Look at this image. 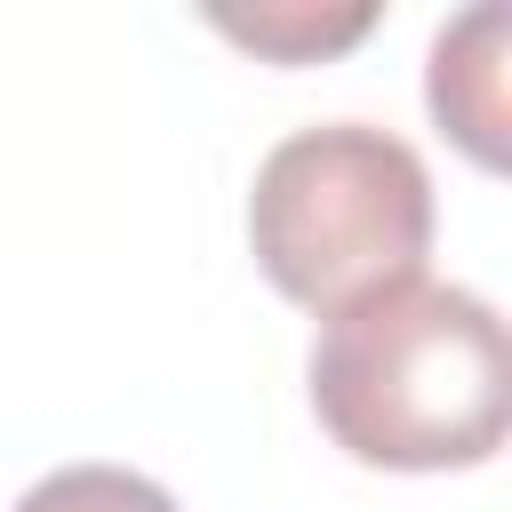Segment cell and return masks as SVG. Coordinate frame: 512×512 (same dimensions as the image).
Here are the masks:
<instances>
[{
  "mask_svg": "<svg viewBox=\"0 0 512 512\" xmlns=\"http://www.w3.org/2000/svg\"><path fill=\"white\" fill-rule=\"evenodd\" d=\"M312 416L352 464L472 472L512 432V336L456 280H384L320 320Z\"/></svg>",
  "mask_w": 512,
  "mask_h": 512,
  "instance_id": "cell-1",
  "label": "cell"
},
{
  "mask_svg": "<svg viewBox=\"0 0 512 512\" xmlns=\"http://www.w3.org/2000/svg\"><path fill=\"white\" fill-rule=\"evenodd\" d=\"M208 24H216L224 40H240V48H256V56H272V64H320V56L352 48V40L376 24V8H368V0H352V8L272 0V8H256V16H240V8H208Z\"/></svg>",
  "mask_w": 512,
  "mask_h": 512,
  "instance_id": "cell-4",
  "label": "cell"
},
{
  "mask_svg": "<svg viewBox=\"0 0 512 512\" xmlns=\"http://www.w3.org/2000/svg\"><path fill=\"white\" fill-rule=\"evenodd\" d=\"M424 96H432V120L480 168H504V8L496 0L464 8L456 24H440Z\"/></svg>",
  "mask_w": 512,
  "mask_h": 512,
  "instance_id": "cell-3",
  "label": "cell"
},
{
  "mask_svg": "<svg viewBox=\"0 0 512 512\" xmlns=\"http://www.w3.org/2000/svg\"><path fill=\"white\" fill-rule=\"evenodd\" d=\"M16 512H176V496L128 464H64L16 496Z\"/></svg>",
  "mask_w": 512,
  "mask_h": 512,
  "instance_id": "cell-5",
  "label": "cell"
},
{
  "mask_svg": "<svg viewBox=\"0 0 512 512\" xmlns=\"http://www.w3.org/2000/svg\"><path fill=\"white\" fill-rule=\"evenodd\" d=\"M248 248L288 304L328 320L336 304L424 272L432 176L416 144L392 128H368V120L296 128L256 160Z\"/></svg>",
  "mask_w": 512,
  "mask_h": 512,
  "instance_id": "cell-2",
  "label": "cell"
}]
</instances>
